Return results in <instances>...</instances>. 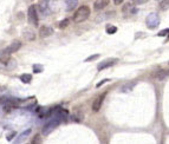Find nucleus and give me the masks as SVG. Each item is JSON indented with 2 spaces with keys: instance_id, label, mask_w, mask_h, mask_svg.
Here are the masks:
<instances>
[{
  "instance_id": "nucleus-5",
  "label": "nucleus",
  "mask_w": 169,
  "mask_h": 144,
  "mask_svg": "<svg viewBox=\"0 0 169 144\" xmlns=\"http://www.w3.org/2000/svg\"><path fill=\"white\" fill-rule=\"evenodd\" d=\"M146 24H147L148 28H150V30H154V28H156V27L160 25V17H158V14L150 13L148 17H147Z\"/></svg>"
},
{
  "instance_id": "nucleus-9",
  "label": "nucleus",
  "mask_w": 169,
  "mask_h": 144,
  "mask_svg": "<svg viewBox=\"0 0 169 144\" xmlns=\"http://www.w3.org/2000/svg\"><path fill=\"white\" fill-rule=\"evenodd\" d=\"M10 61H11V53L7 52L6 50H4L0 53V63L4 64V65H7Z\"/></svg>"
},
{
  "instance_id": "nucleus-18",
  "label": "nucleus",
  "mask_w": 169,
  "mask_h": 144,
  "mask_svg": "<svg viewBox=\"0 0 169 144\" xmlns=\"http://www.w3.org/2000/svg\"><path fill=\"white\" fill-rule=\"evenodd\" d=\"M32 69H33L34 73H40V72H43V70H44V66L41 65V64H34Z\"/></svg>"
},
{
  "instance_id": "nucleus-3",
  "label": "nucleus",
  "mask_w": 169,
  "mask_h": 144,
  "mask_svg": "<svg viewBox=\"0 0 169 144\" xmlns=\"http://www.w3.org/2000/svg\"><path fill=\"white\" fill-rule=\"evenodd\" d=\"M59 123H61V121H59L58 118L54 117L53 119H51L50 122H48L46 124L43 126L41 133H43V135H45V136H46V135H49V133H51V132H52V131H53L54 129H56V128L59 125Z\"/></svg>"
},
{
  "instance_id": "nucleus-12",
  "label": "nucleus",
  "mask_w": 169,
  "mask_h": 144,
  "mask_svg": "<svg viewBox=\"0 0 169 144\" xmlns=\"http://www.w3.org/2000/svg\"><path fill=\"white\" fill-rule=\"evenodd\" d=\"M109 5V0H97L95 2V5H94V7H95L96 11H101V10H103L104 7H107Z\"/></svg>"
},
{
  "instance_id": "nucleus-11",
  "label": "nucleus",
  "mask_w": 169,
  "mask_h": 144,
  "mask_svg": "<svg viewBox=\"0 0 169 144\" xmlns=\"http://www.w3.org/2000/svg\"><path fill=\"white\" fill-rule=\"evenodd\" d=\"M23 38L26 40H30V41H32V40L36 39V34H34V32L31 30V28H25V30L23 31Z\"/></svg>"
},
{
  "instance_id": "nucleus-21",
  "label": "nucleus",
  "mask_w": 169,
  "mask_h": 144,
  "mask_svg": "<svg viewBox=\"0 0 169 144\" xmlns=\"http://www.w3.org/2000/svg\"><path fill=\"white\" fill-rule=\"evenodd\" d=\"M134 85H135V83H129L127 85H124V87H122V91H124V92L129 91V90H131V89L134 87Z\"/></svg>"
},
{
  "instance_id": "nucleus-14",
  "label": "nucleus",
  "mask_w": 169,
  "mask_h": 144,
  "mask_svg": "<svg viewBox=\"0 0 169 144\" xmlns=\"http://www.w3.org/2000/svg\"><path fill=\"white\" fill-rule=\"evenodd\" d=\"M168 76H169V70H160L158 72H156L155 78L158 79V80H162V79H164L166 77H168Z\"/></svg>"
},
{
  "instance_id": "nucleus-6",
  "label": "nucleus",
  "mask_w": 169,
  "mask_h": 144,
  "mask_svg": "<svg viewBox=\"0 0 169 144\" xmlns=\"http://www.w3.org/2000/svg\"><path fill=\"white\" fill-rule=\"evenodd\" d=\"M118 63V59L117 58H108L105 59V60H103L102 63L98 64L97 66V69H98V71H102V70H104V69H108V67H111V66H114L115 64Z\"/></svg>"
},
{
  "instance_id": "nucleus-13",
  "label": "nucleus",
  "mask_w": 169,
  "mask_h": 144,
  "mask_svg": "<svg viewBox=\"0 0 169 144\" xmlns=\"http://www.w3.org/2000/svg\"><path fill=\"white\" fill-rule=\"evenodd\" d=\"M64 2H65L66 10H68V11H72L74 7L77 6L78 0H64Z\"/></svg>"
},
{
  "instance_id": "nucleus-26",
  "label": "nucleus",
  "mask_w": 169,
  "mask_h": 144,
  "mask_svg": "<svg viewBox=\"0 0 169 144\" xmlns=\"http://www.w3.org/2000/svg\"><path fill=\"white\" fill-rule=\"evenodd\" d=\"M14 136H15V132H11V135H8V136L6 137V139L7 141H12Z\"/></svg>"
},
{
  "instance_id": "nucleus-19",
  "label": "nucleus",
  "mask_w": 169,
  "mask_h": 144,
  "mask_svg": "<svg viewBox=\"0 0 169 144\" xmlns=\"http://www.w3.org/2000/svg\"><path fill=\"white\" fill-rule=\"evenodd\" d=\"M117 32V27L116 26H112V25H108L107 26V33L109 34H114V33Z\"/></svg>"
},
{
  "instance_id": "nucleus-16",
  "label": "nucleus",
  "mask_w": 169,
  "mask_h": 144,
  "mask_svg": "<svg viewBox=\"0 0 169 144\" xmlns=\"http://www.w3.org/2000/svg\"><path fill=\"white\" fill-rule=\"evenodd\" d=\"M20 80L24 83V84H28V83L32 80V76L28 74V73H24V74H21L20 76Z\"/></svg>"
},
{
  "instance_id": "nucleus-23",
  "label": "nucleus",
  "mask_w": 169,
  "mask_h": 144,
  "mask_svg": "<svg viewBox=\"0 0 169 144\" xmlns=\"http://www.w3.org/2000/svg\"><path fill=\"white\" fill-rule=\"evenodd\" d=\"M133 1V4H135V5H143V4H146L148 0H131Z\"/></svg>"
},
{
  "instance_id": "nucleus-1",
  "label": "nucleus",
  "mask_w": 169,
  "mask_h": 144,
  "mask_svg": "<svg viewBox=\"0 0 169 144\" xmlns=\"http://www.w3.org/2000/svg\"><path fill=\"white\" fill-rule=\"evenodd\" d=\"M89 17H90V8L88 6H81L74 14V23H82V21L88 19Z\"/></svg>"
},
{
  "instance_id": "nucleus-17",
  "label": "nucleus",
  "mask_w": 169,
  "mask_h": 144,
  "mask_svg": "<svg viewBox=\"0 0 169 144\" xmlns=\"http://www.w3.org/2000/svg\"><path fill=\"white\" fill-rule=\"evenodd\" d=\"M30 133H31V129H28V130H25L24 132H23V133H21L20 136H19V137L17 138V141H15V142H17V143H19V142H21V141H24V139H25V138H26L27 136L30 135Z\"/></svg>"
},
{
  "instance_id": "nucleus-25",
  "label": "nucleus",
  "mask_w": 169,
  "mask_h": 144,
  "mask_svg": "<svg viewBox=\"0 0 169 144\" xmlns=\"http://www.w3.org/2000/svg\"><path fill=\"white\" fill-rule=\"evenodd\" d=\"M168 33H169V28H167V30H163V31H161V32H158V36L162 37V36H167Z\"/></svg>"
},
{
  "instance_id": "nucleus-7",
  "label": "nucleus",
  "mask_w": 169,
  "mask_h": 144,
  "mask_svg": "<svg viewBox=\"0 0 169 144\" xmlns=\"http://www.w3.org/2000/svg\"><path fill=\"white\" fill-rule=\"evenodd\" d=\"M105 95H107V93H102V95H99V96L94 100V103H92V110L95 112L99 111L102 104H103V100L105 98Z\"/></svg>"
},
{
  "instance_id": "nucleus-29",
  "label": "nucleus",
  "mask_w": 169,
  "mask_h": 144,
  "mask_svg": "<svg viewBox=\"0 0 169 144\" xmlns=\"http://www.w3.org/2000/svg\"><path fill=\"white\" fill-rule=\"evenodd\" d=\"M5 89H6V87H5V86H0V92H1V91H4V90H5Z\"/></svg>"
},
{
  "instance_id": "nucleus-10",
  "label": "nucleus",
  "mask_w": 169,
  "mask_h": 144,
  "mask_svg": "<svg viewBox=\"0 0 169 144\" xmlns=\"http://www.w3.org/2000/svg\"><path fill=\"white\" fill-rule=\"evenodd\" d=\"M20 46H21V43L19 41V40H14L11 45L6 47V51L7 52H10V53H14L20 49Z\"/></svg>"
},
{
  "instance_id": "nucleus-22",
  "label": "nucleus",
  "mask_w": 169,
  "mask_h": 144,
  "mask_svg": "<svg viewBox=\"0 0 169 144\" xmlns=\"http://www.w3.org/2000/svg\"><path fill=\"white\" fill-rule=\"evenodd\" d=\"M69 23H70V21H69V19L61 20V24H59V27H61V28H65V27H66L69 25Z\"/></svg>"
},
{
  "instance_id": "nucleus-20",
  "label": "nucleus",
  "mask_w": 169,
  "mask_h": 144,
  "mask_svg": "<svg viewBox=\"0 0 169 144\" xmlns=\"http://www.w3.org/2000/svg\"><path fill=\"white\" fill-rule=\"evenodd\" d=\"M160 7L162 8V10H168L169 8V0H163V1H161V5H160Z\"/></svg>"
},
{
  "instance_id": "nucleus-2",
  "label": "nucleus",
  "mask_w": 169,
  "mask_h": 144,
  "mask_svg": "<svg viewBox=\"0 0 169 144\" xmlns=\"http://www.w3.org/2000/svg\"><path fill=\"white\" fill-rule=\"evenodd\" d=\"M38 7H39L40 13L43 15H49V14H51V12H53L54 10L53 2L51 0H41Z\"/></svg>"
},
{
  "instance_id": "nucleus-15",
  "label": "nucleus",
  "mask_w": 169,
  "mask_h": 144,
  "mask_svg": "<svg viewBox=\"0 0 169 144\" xmlns=\"http://www.w3.org/2000/svg\"><path fill=\"white\" fill-rule=\"evenodd\" d=\"M137 12L135 7L133 6L131 4H127L125 6L123 7V13H129V14H135Z\"/></svg>"
},
{
  "instance_id": "nucleus-27",
  "label": "nucleus",
  "mask_w": 169,
  "mask_h": 144,
  "mask_svg": "<svg viewBox=\"0 0 169 144\" xmlns=\"http://www.w3.org/2000/svg\"><path fill=\"white\" fill-rule=\"evenodd\" d=\"M37 142H40V137H39L38 135H37V136H36V137L32 139V142H31V143L34 144V143H37Z\"/></svg>"
},
{
  "instance_id": "nucleus-28",
  "label": "nucleus",
  "mask_w": 169,
  "mask_h": 144,
  "mask_svg": "<svg viewBox=\"0 0 169 144\" xmlns=\"http://www.w3.org/2000/svg\"><path fill=\"white\" fill-rule=\"evenodd\" d=\"M124 0H114V2H115V5H121L122 2H123Z\"/></svg>"
},
{
  "instance_id": "nucleus-8",
  "label": "nucleus",
  "mask_w": 169,
  "mask_h": 144,
  "mask_svg": "<svg viewBox=\"0 0 169 144\" xmlns=\"http://www.w3.org/2000/svg\"><path fill=\"white\" fill-rule=\"evenodd\" d=\"M53 34V30L49 26H41L39 30V37L40 38H48Z\"/></svg>"
},
{
  "instance_id": "nucleus-4",
  "label": "nucleus",
  "mask_w": 169,
  "mask_h": 144,
  "mask_svg": "<svg viewBox=\"0 0 169 144\" xmlns=\"http://www.w3.org/2000/svg\"><path fill=\"white\" fill-rule=\"evenodd\" d=\"M27 19L28 21L34 25V26H38V13H37V6L36 5H31L27 10Z\"/></svg>"
},
{
  "instance_id": "nucleus-24",
  "label": "nucleus",
  "mask_w": 169,
  "mask_h": 144,
  "mask_svg": "<svg viewBox=\"0 0 169 144\" xmlns=\"http://www.w3.org/2000/svg\"><path fill=\"white\" fill-rule=\"evenodd\" d=\"M99 57V54H94V56H90L89 58L85 59V61H91V60H95V59H97Z\"/></svg>"
}]
</instances>
